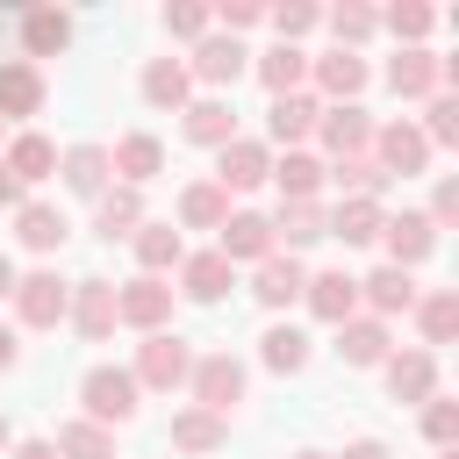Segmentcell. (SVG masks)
Wrapping results in <instances>:
<instances>
[{"instance_id":"cell-1","label":"cell","mask_w":459,"mask_h":459,"mask_svg":"<svg viewBox=\"0 0 459 459\" xmlns=\"http://www.w3.org/2000/svg\"><path fill=\"white\" fill-rule=\"evenodd\" d=\"M136 380H129V366H86V380H79V402H86V423H100V430H115V423H129L136 416Z\"/></svg>"},{"instance_id":"cell-2","label":"cell","mask_w":459,"mask_h":459,"mask_svg":"<svg viewBox=\"0 0 459 459\" xmlns=\"http://www.w3.org/2000/svg\"><path fill=\"white\" fill-rule=\"evenodd\" d=\"M186 373H194V351H186V337H172V330H151V337L136 344V366H129V380H136V387H158V394H172V387H186Z\"/></svg>"},{"instance_id":"cell-3","label":"cell","mask_w":459,"mask_h":459,"mask_svg":"<svg viewBox=\"0 0 459 459\" xmlns=\"http://www.w3.org/2000/svg\"><path fill=\"white\" fill-rule=\"evenodd\" d=\"M7 301H14V316H22L29 330H57L65 308H72V280H57V273H22Z\"/></svg>"},{"instance_id":"cell-4","label":"cell","mask_w":459,"mask_h":459,"mask_svg":"<svg viewBox=\"0 0 459 459\" xmlns=\"http://www.w3.org/2000/svg\"><path fill=\"white\" fill-rule=\"evenodd\" d=\"M186 387H194V409H208V416H230V409L244 402V366H237L230 351H208V359H194Z\"/></svg>"},{"instance_id":"cell-5","label":"cell","mask_w":459,"mask_h":459,"mask_svg":"<svg viewBox=\"0 0 459 459\" xmlns=\"http://www.w3.org/2000/svg\"><path fill=\"white\" fill-rule=\"evenodd\" d=\"M265 179H273V151H265V143L230 136V143L215 151V186H222V194H251V186H265Z\"/></svg>"},{"instance_id":"cell-6","label":"cell","mask_w":459,"mask_h":459,"mask_svg":"<svg viewBox=\"0 0 459 459\" xmlns=\"http://www.w3.org/2000/svg\"><path fill=\"white\" fill-rule=\"evenodd\" d=\"M215 237H222L215 251H222L230 265H237V258H244V265H258V258H273V251H280V244H273V215H258V208H230V222H222Z\"/></svg>"},{"instance_id":"cell-7","label":"cell","mask_w":459,"mask_h":459,"mask_svg":"<svg viewBox=\"0 0 459 459\" xmlns=\"http://www.w3.org/2000/svg\"><path fill=\"white\" fill-rule=\"evenodd\" d=\"M165 316H172V287L165 280H151V273H136L122 294H115V323H129V330H165Z\"/></svg>"},{"instance_id":"cell-8","label":"cell","mask_w":459,"mask_h":459,"mask_svg":"<svg viewBox=\"0 0 459 459\" xmlns=\"http://www.w3.org/2000/svg\"><path fill=\"white\" fill-rule=\"evenodd\" d=\"M423 158H430V143H423V129H416V122H387V129H373V165H380L387 179L423 172Z\"/></svg>"},{"instance_id":"cell-9","label":"cell","mask_w":459,"mask_h":459,"mask_svg":"<svg viewBox=\"0 0 459 459\" xmlns=\"http://www.w3.org/2000/svg\"><path fill=\"white\" fill-rule=\"evenodd\" d=\"M316 136L330 143V158H359V151H373V115L359 100H337V108H323Z\"/></svg>"},{"instance_id":"cell-10","label":"cell","mask_w":459,"mask_h":459,"mask_svg":"<svg viewBox=\"0 0 459 459\" xmlns=\"http://www.w3.org/2000/svg\"><path fill=\"white\" fill-rule=\"evenodd\" d=\"M380 373H387V394L394 402H430L437 394V351H387Z\"/></svg>"},{"instance_id":"cell-11","label":"cell","mask_w":459,"mask_h":459,"mask_svg":"<svg viewBox=\"0 0 459 459\" xmlns=\"http://www.w3.org/2000/svg\"><path fill=\"white\" fill-rule=\"evenodd\" d=\"M380 237H387V265H402V273L437 251V230H430V215H416V208H402L394 222H380Z\"/></svg>"},{"instance_id":"cell-12","label":"cell","mask_w":459,"mask_h":459,"mask_svg":"<svg viewBox=\"0 0 459 459\" xmlns=\"http://www.w3.org/2000/svg\"><path fill=\"white\" fill-rule=\"evenodd\" d=\"M301 301H308L316 323H351L359 316V280L351 273H316V280H301Z\"/></svg>"},{"instance_id":"cell-13","label":"cell","mask_w":459,"mask_h":459,"mask_svg":"<svg viewBox=\"0 0 459 459\" xmlns=\"http://www.w3.org/2000/svg\"><path fill=\"white\" fill-rule=\"evenodd\" d=\"M72 330L86 337V344H100L108 330H115V287L108 280H72Z\"/></svg>"},{"instance_id":"cell-14","label":"cell","mask_w":459,"mask_h":459,"mask_svg":"<svg viewBox=\"0 0 459 459\" xmlns=\"http://www.w3.org/2000/svg\"><path fill=\"white\" fill-rule=\"evenodd\" d=\"M251 65V50L237 43V36H201V50H194V65H186V79H208V86H237V72Z\"/></svg>"},{"instance_id":"cell-15","label":"cell","mask_w":459,"mask_h":459,"mask_svg":"<svg viewBox=\"0 0 459 459\" xmlns=\"http://www.w3.org/2000/svg\"><path fill=\"white\" fill-rule=\"evenodd\" d=\"M316 122H323V100H316V93H280V100L265 108V136L287 143V151H294L301 136H316Z\"/></svg>"},{"instance_id":"cell-16","label":"cell","mask_w":459,"mask_h":459,"mask_svg":"<svg viewBox=\"0 0 459 459\" xmlns=\"http://www.w3.org/2000/svg\"><path fill=\"white\" fill-rule=\"evenodd\" d=\"M387 86H394L402 100H430V93L445 86V65H437V57H430L423 43H409V50H402V57L387 65Z\"/></svg>"},{"instance_id":"cell-17","label":"cell","mask_w":459,"mask_h":459,"mask_svg":"<svg viewBox=\"0 0 459 459\" xmlns=\"http://www.w3.org/2000/svg\"><path fill=\"white\" fill-rule=\"evenodd\" d=\"M108 165L122 172V186H143V179H158V172H165V143H158L151 129H129V136L108 151Z\"/></svg>"},{"instance_id":"cell-18","label":"cell","mask_w":459,"mask_h":459,"mask_svg":"<svg viewBox=\"0 0 459 459\" xmlns=\"http://www.w3.org/2000/svg\"><path fill=\"white\" fill-rule=\"evenodd\" d=\"M230 280H237V265H230L222 251H194V258H179V294H186V301H222Z\"/></svg>"},{"instance_id":"cell-19","label":"cell","mask_w":459,"mask_h":459,"mask_svg":"<svg viewBox=\"0 0 459 459\" xmlns=\"http://www.w3.org/2000/svg\"><path fill=\"white\" fill-rule=\"evenodd\" d=\"M359 301H366L380 323H387V316H409V308H416V280H409L402 265H380V273L359 280Z\"/></svg>"},{"instance_id":"cell-20","label":"cell","mask_w":459,"mask_h":459,"mask_svg":"<svg viewBox=\"0 0 459 459\" xmlns=\"http://www.w3.org/2000/svg\"><path fill=\"white\" fill-rule=\"evenodd\" d=\"M36 108H43V72H36L29 57H7V65H0V122H7V115L22 122V115H36Z\"/></svg>"},{"instance_id":"cell-21","label":"cell","mask_w":459,"mask_h":459,"mask_svg":"<svg viewBox=\"0 0 459 459\" xmlns=\"http://www.w3.org/2000/svg\"><path fill=\"white\" fill-rule=\"evenodd\" d=\"M57 172H65V186H72V194H93V201H100L115 165H108V143H72V151L57 158Z\"/></svg>"},{"instance_id":"cell-22","label":"cell","mask_w":459,"mask_h":459,"mask_svg":"<svg viewBox=\"0 0 459 459\" xmlns=\"http://www.w3.org/2000/svg\"><path fill=\"white\" fill-rule=\"evenodd\" d=\"M301 280H308V273H301L294 258H280V251L251 265V294H258L265 308H287V301H301Z\"/></svg>"},{"instance_id":"cell-23","label":"cell","mask_w":459,"mask_h":459,"mask_svg":"<svg viewBox=\"0 0 459 459\" xmlns=\"http://www.w3.org/2000/svg\"><path fill=\"white\" fill-rule=\"evenodd\" d=\"M323 201H280V215H273V244H287V258L301 251V244H316L323 237Z\"/></svg>"},{"instance_id":"cell-24","label":"cell","mask_w":459,"mask_h":459,"mask_svg":"<svg viewBox=\"0 0 459 459\" xmlns=\"http://www.w3.org/2000/svg\"><path fill=\"white\" fill-rule=\"evenodd\" d=\"M14 237H22L29 251H57V244L72 237V222H65L50 201H22V208H14Z\"/></svg>"},{"instance_id":"cell-25","label":"cell","mask_w":459,"mask_h":459,"mask_svg":"<svg viewBox=\"0 0 459 459\" xmlns=\"http://www.w3.org/2000/svg\"><path fill=\"white\" fill-rule=\"evenodd\" d=\"M337 351H344V366H380V359H387V323H380V316L337 323Z\"/></svg>"},{"instance_id":"cell-26","label":"cell","mask_w":459,"mask_h":459,"mask_svg":"<svg viewBox=\"0 0 459 459\" xmlns=\"http://www.w3.org/2000/svg\"><path fill=\"white\" fill-rule=\"evenodd\" d=\"M258 79H265L273 100H280V93H301V79H308V50H301V43H273V50L258 57Z\"/></svg>"},{"instance_id":"cell-27","label":"cell","mask_w":459,"mask_h":459,"mask_svg":"<svg viewBox=\"0 0 459 459\" xmlns=\"http://www.w3.org/2000/svg\"><path fill=\"white\" fill-rule=\"evenodd\" d=\"M308 72H316V86H323L330 100H351V93L366 86V57H359V50H330V57H308Z\"/></svg>"},{"instance_id":"cell-28","label":"cell","mask_w":459,"mask_h":459,"mask_svg":"<svg viewBox=\"0 0 459 459\" xmlns=\"http://www.w3.org/2000/svg\"><path fill=\"white\" fill-rule=\"evenodd\" d=\"M0 165H7L22 186H36V179H50V172H57V143L29 129V136H14V143H7V158H0Z\"/></svg>"},{"instance_id":"cell-29","label":"cell","mask_w":459,"mask_h":459,"mask_svg":"<svg viewBox=\"0 0 459 459\" xmlns=\"http://www.w3.org/2000/svg\"><path fill=\"white\" fill-rule=\"evenodd\" d=\"M172 445H179V452H222V445H230V416L179 409V416H172Z\"/></svg>"},{"instance_id":"cell-30","label":"cell","mask_w":459,"mask_h":459,"mask_svg":"<svg viewBox=\"0 0 459 459\" xmlns=\"http://www.w3.org/2000/svg\"><path fill=\"white\" fill-rule=\"evenodd\" d=\"M65 43H72V22H65L57 7H29V14H22V50H29V57H57Z\"/></svg>"},{"instance_id":"cell-31","label":"cell","mask_w":459,"mask_h":459,"mask_svg":"<svg viewBox=\"0 0 459 459\" xmlns=\"http://www.w3.org/2000/svg\"><path fill=\"white\" fill-rule=\"evenodd\" d=\"M186 93H194V79H186L179 57H151L143 65V100L151 108H186Z\"/></svg>"},{"instance_id":"cell-32","label":"cell","mask_w":459,"mask_h":459,"mask_svg":"<svg viewBox=\"0 0 459 459\" xmlns=\"http://www.w3.org/2000/svg\"><path fill=\"white\" fill-rule=\"evenodd\" d=\"M186 136L208 143V151H222L237 136V108L230 100H186Z\"/></svg>"},{"instance_id":"cell-33","label":"cell","mask_w":459,"mask_h":459,"mask_svg":"<svg viewBox=\"0 0 459 459\" xmlns=\"http://www.w3.org/2000/svg\"><path fill=\"white\" fill-rule=\"evenodd\" d=\"M179 222H186V230H222V222H230V194H222L215 179H194V186L179 194Z\"/></svg>"},{"instance_id":"cell-34","label":"cell","mask_w":459,"mask_h":459,"mask_svg":"<svg viewBox=\"0 0 459 459\" xmlns=\"http://www.w3.org/2000/svg\"><path fill=\"white\" fill-rule=\"evenodd\" d=\"M93 230L115 244V237H136L143 230V201H136V186H115V194H100V208H93Z\"/></svg>"},{"instance_id":"cell-35","label":"cell","mask_w":459,"mask_h":459,"mask_svg":"<svg viewBox=\"0 0 459 459\" xmlns=\"http://www.w3.org/2000/svg\"><path fill=\"white\" fill-rule=\"evenodd\" d=\"M129 244H136V265H143L151 280H158L165 265H179V258H186V244H179V230H172V222H143Z\"/></svg>"},{"instance_id":"cell-36","label":"cell","mask_w":459,"mask_h":459,"mask_svg":"<svg viewBox=\"0 0 459 459\" xmlns=\"http://www.w3.org/2000/svg\"><path fill=\"white\" fill-rule=\"evenodd\" d=\"M380 222H387V215H380V201H344V208L323 222V237H344V244H373V237H380Z\"/></svg>"},{"instance_id":"cell-37","label":"cell","mask_w":459,"mask_h":459,"mask_svg":"<svg viewBox=\"0 0 459 459\" xmlns=\"http://www.w3.org/2000/svg\"><path fill=\"white\" fill-rule=\"evenodd\" d=\"M416 323H423V351H430V344H452V330H459V294H452V287L423 294V301H416Z\"/></svg>"},{"instance_id":"cell-38","label":"cell","mask_w":459,"mask_h":459,"mask_svg":"<svg viewBox=\"0 0 459 459\" xmlns=\"http://www.w3.org/2000/svg\"><path fill=\"white\" fill-rule=\"evenodd\" d=\"M258 359H265L273 373H301V366H308V337H301L294 323H273V330L258 337Z\"/></svg>"},{"instance_id":"cell-39","label":"cell","mask_w":459,"mask_h":459,"mask_svg":"<svg viewBox=\"0 0 459 459\" xmlns=\"http://www.w3.org/2000/svg\"><path fill=\"white\" fill-rule=\"evenodd\" d=\"M273 179H280V201H316V186H323V165H316L308 151H287V158L273 165Z\"/></svg>"},{"instance_id":"cell-40","label":"cell","mask_w":459,"mask_h":459,"mask_svg":"<svg viewBox=\"0 0 459 459\" xmlns=\"http://www.w3.org/2000/svg\"><path fill=\"white\" fill-rule=\"evenodd\" d=\"M57 459H115V430H100V423H65L57 430Z\"/></svg>"},{"instance_id":"cell-41","label":"cell","mask_w":459,"mask_h":459,"mask_svg":"<svg viewBox=\"0 0 459 459\" xmlns=\"http://www.w3.org/2000/svg\"><path fill=\"white\" fill-rule=\"evenodd\" d=\"M330 179H337V186H351V201H373V194H387V172L373 165V151H359V158H337V165H330Z\"/></svg>"},{"instance_id":"cell-42","label":"cell","mask_w":459,"mask_h":459,"mask_svg":"<svg viewBox=\"0 0 459 459\" xmlns=\"http://www.w3.org/2000/svg\"><path fill=\"white\" fill-rule=\"evenodd\" d=\"M323 22L337 29V50H359V43H366V36L380 29V14H373V7H330Z\"/></svg>"},{"instance_id":"cell-43","label":"cell","mask_w":459,"mask_h":459,"mask_svg":"<svg viewBox=\"0 0 459 459\" xmlns=\"http://www.w3.org/2000/svg\"><path fill=\"white\" fill-rule=\"evenodd\" d=\"M423 143L437 151V143H459V100L452 93H430V108H423Z\"/></svg>"},{"instance_id":"cell-44","label":"cell","mask_w":459,"mask_h":459,"mask_svg":"<svg viewBox=\"0 0 459 459\" xmlns=\"http://www.w3.org/2000/svg\"><path fill=\"white\" fill-rule=\"evenodd\" d=\"M423 437H430V445L445 452V445L459 437V402H445V394H430V402H423Z\"/></svg>"},{"instance_id":"cell-45","label":"cell","mask_w":459,"mask_h":459,"mask_svg":"<svg viewBox=\"0 0 459 459\" xmlns=\"http://www.w3.org/2000/svg\"><path fill=\"white\" fill-rule=\"evenodd\" d=\"M430 22H437V14H430V7H416V0H402V7H387V29L402 36V50H409L416 36H430Z\"/></svg>"},{"instance_id":"cell-46","label":"cell","mask_w":459,"mask_h":459,"mask_svg":"<svg viewBox=\"0 0 459 459\" xmlns=\"http://www.w3.org/2000/svg\"><path fill=\"white\" fill-rule=\"evenodd\" d=\"M316 22H323V14H316V7H301V0H294V7H273V29H280V43H294V36H308Z\"/></svg>"},{"instance_id":"cell-47","label":"cell","mask_w":459,"mask_h":459,"mask_svg":"<svg viewBox=\"0 0 459 459\" xmlns=\"http://www.w3.org/2000/svg\"><path fill=\"white\" fill-rule=\"evenodd\" d=\"M208 22H215L208 7H165V29L172 36H208Z\"/></svg>"},{"instance_id":"cell-48","label":"cell","mask_w":459,"mask_h":459,"mask_svg":"<svg viewBox=\"0 0 459 459\" xmlns=\"http://www.w3.org/2000/svg\"><path fill=\"white\" fill-rule=\"evenodd\" d=\"M215 22H222V36H237V29H251V22H265V7H251V0H237V7H222Z\"/></svg>"},{"instance_id":"cell-49","label":"cell","mask_w":459,"mask_h":459,"mask_svg":"<svg viewBox=\"0 0 459 459\" xmlns=\"http://www.w3.org/2000/svg\"><path fill=\"white\" fill-rule=\"evenodd\" d=\"M452 215H459V186H452V179H437V201H430V230H445Z\"/></svg>"},{"instance_id":"cell-50","label":"cell","mask_w":459,"mask_h":459,"mask_svg":"<svg viewBox=\"0 0 459 459\" xmlns=\"http://www.w3.org/2000/svg\"><path fill=\"white\" fill-rule=\"evenodd\" d=\"M7 452H14V459H57L50 437H22V445H7Z\"/></svg>"},{"instance_id":"cell-51","label":"cell","mask_w":459,"mask_h":459,"mask_svg":"<svg viewBox=\"0 0 459 459\" xmlns=\"http://www.w3.org/2000/svg\"><path fill=\"white\" fill-rule=\"evenodd\" d=\"M344 459H394V452H387L380 437H351V445H344Z\"/></svg>"},{"instance_id":"cell-52","label":"cell","mask_w":459,"mask_h":459,"mask_svg":"<svg viewBox=\"0 0 459 459\" xmlns=\"http://www.w3.org/2000/svg\"><path fill=\"white\" fill-rule=\"evenodd\" d=\"M22 201H29V194H22V179L0 165V208H22Z\"/></svg>"},{"instance_id":"cell-53","label":"cell","mask_w":459,"mask_h":459,"mask_svg":"<svg viewBox=\"0 0 459 459\" xmlns=\"http://www.w3.org/2000/svg\"><path fill=\"white\" fill-rule=\"evenodd\" d=\"M14 359H22V344H14V330H7V323H0V373H7V366H14Z\"/></svg>"},{"instance_id":"cell-54","label":"cell","mask_w":459,"mask_h":459,"mask_svg":"<svg viewBox=\"0 0 459 459\" xmlns=\"http://www.w3.org/2000/svg\"><path fill=\"white\" fill-rule=\"evenodd\" d=\"M14 280H22V273H14V258H7V251H0V301H7V294H14Z\"/></svg>"},{"instance_id":"cell-55","label":"cell","mask_w":459,"mask_h":459,"mask_svg":"<svg viewBox=\"0 0 459 459\" xmlns=\"http://www.w3.org/2000/svg\"><path fill=\"white\" fill-rule=\"evenodd\" d=\"M7 445H14V423H7V416H0V452H7Z\"/></svg>"},{"instance_id":"cell-56","label":"cell","mask_w":459,"mask_h":459,"mask_svg":"<svg viewBox=\"0 0 459 459\" xmlns=\"http://www.w3.org/2000/svg\"><path fill=\"white\" fill-rule=\"evenodd\" d=\"M294 459H330V452H294Z\"/></svg>"},{"instance_id":"cell-57","label":"cell","mask_w":459,"mask_h":459,"mask_svg":"<svg viewBox=\"0 0 459 459\" xmlns=\"http://www.w3.org/2000/svg\"><path fill=\"white\" fill-rule=\"evenodd\" d=\"M445 459H459V445H445Z\"/></svg>"}]
</instances>
